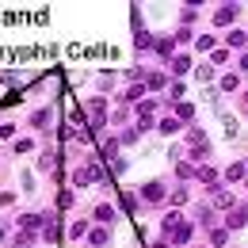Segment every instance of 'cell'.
<instances>
[{"instance_id": "d590c367", "label": "cell", "mask_w": 248, "mask_h": 248, "mask_svg": "<svg viewBox=\"0 0 248 248\" xmlns=\"http://www.w3.org/2000/svg\"><path fill=\"white\" fill-rule=\"evenodd\" d=\"M245 99H248V92H245Z\"/></svg>"}, {"instance_id": "d6986e66", "label": "cell", "mask_w": 248, "mask_h": 248, "mask_svg": "<svg viewBox=\"0 0 248 248\" xmlns=\"http://www.w3.org/2000/svg\"><path fill=\"white\" fill-rule=\"evenodd\" d=\"M111 217H115L111 206H95V221H111Z\"/></svg>"}, {"instance_id": "7402d4cb", "label": "cell", "mask_w": 248, "mask_h": 248, "mask_svg": "<svg viewBox=\"0 0 248 248\" xmlns=\"http://www.w3.org/2000/svg\"><path fill=\"white\" fill-rule=\"evenodd\" d=\"M221 123H225V138H237V119H229V115H225Z\"/></svg>"}, {"instance_id": "6da1fadb", "label": "cell", "mask_w": 248, "mask_h": 248, "mask_svg": "<svg viewBox=\"0 0 248 248\" xmlns=\"http://www.w3.org/2000/svg\"><path fill=\"white\" fill-rule=\"evenodd\" d=\"M141 199H149V202H160V199H164V184H160V180H149V184L141 187Z\"/></svg>"}, {"instance_id": "4dcf8cb0", "label": "cell", "mask_w": 248, "mask_h": 248, "mask_svg": "<svg viewBox=\"0 0 248 248\" xmlns=\"http://www.w3.org/2000/svg\"><path fill=\"white\" fill-rule=\"evenodd\" d=\"M12 199H16L12 191H0V206H12Z\"/></svg>"}, {"instance_id": "1f68e13d", "label": "cell", "mask_w": 248, "mask_h": 248, "mask_svg": "<svg viewBox=\"0 0 248 248\" xmlns=\"http://www.w3.org/2000/svg\"><path fill=\"white\" fill-rule=\"evenodd\" d=\"M241 69H245V73H248V50H245V54H241Z\"/></svg>"}, {"instance_id": "2e32d148", "label": "cell", "mask_w": 248, "mask_h": 248, "mask_svg": "<svg viewBox=\"0 0 248 248\" xmlns=\"http://www.w3.org/2000/svg\"><path fill=\"white\" fill-rule=\"evenodd\" d=\"M225 176H229V180H245L248 172H245V164H229V172H225Z\"/></svg>"}, {"instance_id": "ac0fdd59", "label": "cell", "mask_w": 248, "mask_h": 248, "mask_svg": "<svg viewBox=\"0 0 248 248\" xmlns=\"http://www.w3.org/2000/svg\"><path fill=\"white\" fill-rule=\"evenodd\" d=\"M191 156H195V160H206V156H210V145H191Z\"/></svg>"}, {"instance_id": "f546056e", "label": "cell", "mask_w": 248, "mask_h": 248, "mask_svg": "<svg viewBox=\"0 0 248 248\" xmlns=\"http://www.w3.org/2000/svg\"><path fill=\"white\" fill-rule=\"evenodd\" d=\"M115 149H119V141H111V138H103V153L115 156Z\"/></svg>"}, {"instance_id": "5b68a950", "label": "cell", "mask_w": 248, "mask_h": 248, "mask_svg": "<svg viewBox=\"0 0 248 248\" xmlns=\"http://www.w3.org/2000/svg\"><path fill=\"white\" fill-rule=\"evenodd\" d=\"M42 221H46L42 214H23V217H19V225H23L27 233H31V229H42Z\"/></svg>"}, {"instance_id": "3957f363", "label": "cell", "mask_w": 248, "mask_h": 248, "mask_svg": "<svg viewBox=\"0 0 248 248\" xmlns=\"http://www.w3.org/2000/svg\"><path fill=\"white\" fill-rule=\"evenodd\" d=\"M233 19H237V4H225V8H217V16H214L217 27H225V23H233Z\"/></svg>"}, {"instance_id": "f1b7e54d", "label": "cell", "mask_w": 248, "mask_h": 248, "mask_svg": "<svg viewBox=\"0 0 248 248\" xmlns=\"http://www.w3.org/2000/svg\"><path fill=\"white\" fill-rule=\"evenodd\" d=\"M73 237H80V233H88V221H73V229H69Z\"/></svg>"}, {"instance_id": "cb8c5ba5", "label": "cell", "mask_w": 248, "mask_h": 248, "mask_svg": "<svg viewBox=\"0 0 248 248\" xmlns=\"http://www.w3.org/2000/svg\"><path fill=\"white\" fill-rule=\"evenodd\" d=\"M176 130H180L176 119H164V123H160V134H176Z\"/></svg>"}, {"instance_id": "44dd1931", "label": "cell", "mask_w": 248, "mask_h": 248, "mask_svg": "<svg viewBox=\"0 0 248 248\" xmlns=\"http://www.w3.org/2000/svg\"><path fill=\"white\" fill-rule=\"evenodd\" d=\"M195 77H199V80H214V69H210V65H199Z\"/></svg>"}, {"instance_id": "4fadbf2b", "label": "cell", "mask_w": 248, "mask_h": 248, "mask_svg": "<svg viewBox=\"0 0 248 248\" xmlns=\"http://www.w3.org/2000/svg\"><path fill=\"white\" fill-rule=\"evenodd\" d=\"M225 241H229V233H225V229H210V245H214V248H221Z\"/></svg>"}, {"instance_id": "9a60e30c", "label": "cell", "mask_w": 248, "mask_h": 248, "mask_svg": "<svg viewBox=\"0 0 248 248\" xmlns=\"http://www.w3.org/2000/svg\"><path fill=\"white\" fill-rule=\"evenodd\" d=\"M172 237H176V245H187V241H191V225H180Z\"/></svg>"}, {"instance_id": "52a82bcc", "label": "cell", "mask_w": 248, "mask_h": 248, "mask_svg": "<svg viewBox=\"0 0 248 248\" xmlns=\"http://www.w3.org/2000/svg\"><path fill=\"white\" fill-rule=\"evenodd\" d=\"M214 206H221V210H233V195H229V191H214Z\"/></svg>"}, {"instance_id": "5bb4252c", "label": "cell", "mask_w": 248, "mask_h": 248, "mask_svg": "<svg viewBox=\"0 0 248 248\" xmlns=\"http://www.w3.org/2000/svg\"><path fill=\"white\" fill-rule=\"evenodd\" d=\"M237 84H241V80H237L233 73H225V77H221V92H237Z\"/></svg>"}, {"instance_id": "d4e9b609", "label": "cell", "mask_w": 248, "mask_h": 248, "mask_svg": "<svg viewBox=\"0 0 248 248\" xmlns=\"http://www.w3.org/2000/svg\"><path fill=\"white\" fill-rule=\"evenodd\" d=\"M156 54H164V58H168V54H172V38H160V42H156Z\"/></svg>"}, {"instance_id": "8992f818", "label": "cell", "mask_w": 248, "mask_h": 248, "mask_svg": "<svg viewBox=\"0 0 248 248\" xmlns=\"http://www.w3.org/2000/svg\"><path fill=\"white\" fill-rule=\"evenodd\" d=\"M92 180H95V176H92V164H88V168H77V172H73V184H80V187H88Z\"/></svg>"}, {"instance_id": "7a4b0ae2", "label": "cell", "mask_w": 248, "mask_h": 248, "mask_svg": "<svg viewBox=\"0 0 248 248\" xmlns=\"http://www.w3.org/2000/svg\"><path fill=\"white\" fill-rule=\"evenodd\" d=\"M241 225H248V206H233L229 210V229H241Z\"/></svg>"}, {"instance_id": "ffe728a7", "label": "cell", "mask_w": 248, "mask_h": 248, "mask_svg": "<svg viewBox=\"0 0 248 248\" xmlns=\"http://www.w3.org/2000/svg\"><path fill=\"white\" fill-rule=\"evenodd\" d=\"M245 42H248L245 31H229V46H245Z\"/></svg>"}, {"instance_id": "83f0119b", "label": "cell", "mask_w": 248, "mask_h": 248, "mask_svg": "<svg viewBox=\"0 0 248 248\" xmlns=\"http://www.w3.org/2000/svg\"><path fill=\"white\" fill-rule=\"evenodd\" d=\"M34 241H31V233H19V237H16V248H31Z\"/></svg>"}, {"instance_id": "484cf974", "label": "cell", "mask_w": 248, "mask_h": 248, "mask_svg": "<svg viewBox=\"0 0 248 248\" xmlns=\"http://www.w3.org/2000/svg\"><path fill=\"white\" fill-rule=\"evenodd\" d=\"M34 149V141H27V138H19V141H16V153H31Z\"/></svg>"}, {"instance_id": "e0dca14e", "label": "cell", "mask_w": 248, "mask_h": 248, "mask_svg": "<svg viewBox=\"0 0 248 248\" xmlns=\"http://www.w3.org/2000/svg\"><path fill=\"white\" fill-rule=\"evenodd\" d=\"M199 180H202V184H217V172L214 168H199Z\"/></svg>"}, {"instance_id": "603a6c76", "label": "cell", "mask_w": 248, "mask_h": 248, "mask_svg": "<svg viewBox=\"0 0 248 248\" xmlns=\"http://www.w3.org/2000/svg\"><path fill=\"white\" fill-rule=\"evenodd\" d=\"M176 115H180V119H191V115H195V107H191V103H176Z\"/></svg>"}, {"instance_id": "30bf717a", "label": "cell", "mask_w": 248, "mask_h": 248, "mask_svg": "<svg viewBox=\"0 0 248 248\" xmlns=\"http://www.w3.org/2000/svg\"><path fill=\"white\" fill-rule=\"evenodd\" d=\"M141 95H145V88H141V84H134V88H126V95H123V103H138V99H141Z\"/></svg>"}, {"instance_id": "7c38bea8", "label": "cell", "mask_w": 248, "mask_h": 248, "mask_svg": "<svg viewBox=\"0 0 248 248\" xmlns=\"http://www.w3.org/2000/svg\"><path fill=\"white\" fill-rule=\"evenodd\" d=\"M50 115H54V111H50V107H42V111H38V115L31 119V126H38V130H42V126L50 123Z\"/></svg>"}, {"instance_id": "836d02e7", "label": "cell", "mask_w": 248, "mask_h": 248, "mask_svg": "<svg viewBox=\"0 0 248 248\" xmlns=\"http://www.w3.org/2000/svg\"><path fill=\"white\" fill-rule=\"evenodd\" d=\"M0 241H4V225H0Z\"/></svg>"}, {"instance_id": "4316f807", "label": "cell", "mask_w": 248, "mask_h": 248, "mask_svg": "<svg viewBox=\"0 0 248 248\" xmlns=\"http://www.w3.org/2000/svg\"><path fill=\"white\" fill-rule=\"evenodd\" d=\"M176 172H180V176H184V180H191V176H195V168H191V164H184V160H180V164H176Z\"/></svg>"}, {"instance_id": "8fae6325", "label": "cell", "mask_w": 248, "mask_h": 248, "mask_svg": "<svg viewBox=\"0 0 248 248\" xmlns=\"http://www.w3.org/2000/svg\"><path fill=\"white\" fill-rule=\"evenodd\" d=\"M88 241H92V248H103V245H107V229H92Z\"/></svg>"}, {"instance_id": "277c9868", "label": "cell", "mask_w": 248, "mask_h": 248, "mask_svg": "<svg viewBox=\"0 0 248 248\" xmlns=\"http://www.w3.org/2000/svg\"><path fill=\"white\" fill-rule=\"evenodd\" d=\"M138 115H141V126H149V119L156 115V99H141L138 103Z\"/></svg>"}, {"instance_id": "e575fe53", "label": "cell", "mask_w": 248, "mask_h": 248, "mask_svg": "<svg viewBox=\"0 0 248 248\" xmlns=\"http://www.w3.org/2000/svg\"><path fill=\"white\" fill-rule=\"evenodd\" d=\"M245 184H248V176H245Z\"/></svg>"}, {"instance_id": "9c48e42d", "label": "cell", "mask_w": 248, "mask_h": 248, "mask_svg": "<svg viewBox=\"0 0 248 248\" xmlns=\"http://www.w3.org/2000/svg\"><path fill=\"white\" fill-rule=\"evenodd\" d=\"M187 69H191V58H187V54H176V58H172V73H187Z\"/></svg>"}, {"instance_id": "ba28073f", "label": "cell", "mask_w": 248, "mask_h": 248, "mask_svg": "<svg viewBox=\"0 0 248 248\" xmlns=\"http://www.w3.org/2000/svg\"><path fill=\"white\" fill-rule=\"evenodd\" d=\"M187 141H191V145H206V134H202L199 126H187Z\"/></svg>"}, {"instance_id": "d6a6232c", "label": "cell", "mask_w": 248, "mask_h": 248, "mask_svg": "<svg viewBox=\"0 0 248 248\" xmlns=\"http://www.w3.org/2000/svg\"><path fill=\"white\" fill-rule=\"evenodd\" d=\"M153 248H168V245H164V241H156V245H153Z\"/></svg>"}]
</instances>
